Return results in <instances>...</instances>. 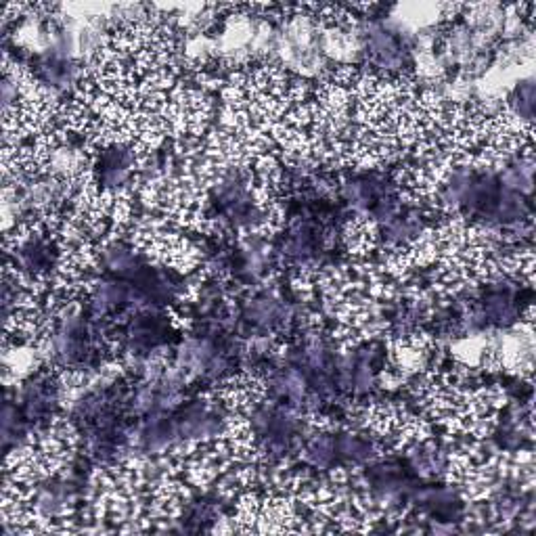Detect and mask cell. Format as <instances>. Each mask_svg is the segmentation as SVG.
<instances>
[{"mask_svg":"<svg viewBox=\"0 0 536 536\" xmlns=\"http://www.w3.org/2000/svg\"><path fill=\"white\" fill-rule=\"evenodd\" d=\"M300 453L308 467L329 472L338 463V449H335V434L331 430L312 428L310 436L302 438Z\"/></svg>","mask_w":536,"mask_h":536,"instance_id":"cell-1","label":"cell"}]
</instances>
